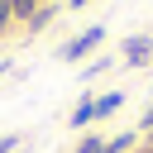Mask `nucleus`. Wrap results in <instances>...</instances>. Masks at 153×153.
I'll list each match as a JSON object with an SVG mask.
<instances>
[{"label":"nucleus","mask_w":153,"mask_h":153,"mask_svg":"<svg viewBox=\"0 0 153 153\" xmlns=\"http://www.w3.org/2000/svg\"><path fill=\"white\" fill-rule=\"evenodd\" d=\"M139 129H148V134H153V105L143 110V120H139Z\"/></svg>","instance_id":"11"},{"label":"nucleus","mask_w":153,"mask_h":153,"mask_svg":"<svg viewBox=\"0 0 153 153\" xmlns=\"http://www.w3.org/2000/svg\"><path fill=\"white\" fill-rule=\"evenodd\" d=\"M120 105H124V96H120V91H110V96H100V100H96V120H100V115H115Z\"/></svg>","instance_id":"3"},{"label":"nucleus","mask_w":153,"mask_h":153,"mask_svg":"<svg viewBox=\"0 0 153 153\" xmlns=\"http://www.w3.org/2000/svg\"><path fill=\"white\" fill-rule=\"evenodd\" d=\"M96 43H105V29H100V24H96V29H86L81 38H72V43H67V48H62L57 57H62V62H81V57H86V53H91Z\"/></svg>","instance_id":"1"},{"label":"nucleus","mask_w":153,"mask_h":153,"mask_svg":"<svg viewBox=\"0 0 153 153\" xmlns=\"http://www.w3.org/2000/svg\"><path fill=\"white\" fill-rule=\"evenodd\" d=\"M124 148H134V134H115V139H110L100 153H124Z\"/></svg>","instance_id":"7"},{"label":"nucleus","mask_w":153,"mask_h":153,"mask_svg":"<svg viewBox=\"0 0 153 153\" xmlns=\"http://www.w3.org/2000/svg\"><path fill=\"white\" fill-rule=\"evenodd\" d=\"M100 148H105L100 139H81V143H76V153H100Z\"/></svg>","instance_id":"8"},{"label":"nucleus","mask_w":153,"mask_h":153,"mask_svg":"<svg viewBox=\"0 0 153 153\" xmlns=\"http://www.w3.org/2000/svg\"><path fill=\"white\" fill-rule=\"evenodd\" d=\"M10 19H14V14H10V0H0V33L10 29Z\"/></svg>","instance_id":"10"},{"label":"nucleus","mask_w":153,"mask_h":153,"mask_svg":"<svg viewBox=\"0 0 153 153\" xmlns=\"http://www.w3.org/2000/svg\"><path fill=\"white\" fill-rule=\"evenodd\" d=\"M91 120H96V100H91V96H81V105H76L72 124H91Z\"/></svg>","instance_id":"4"},{"label":"nucleus","mask_w":153,"mask_h":153,"mask_svg":"<svg viewBox=\"0 0 153 153\" xmlns=\"http://www.w3.org/2000/svg\"><path fill=\"white\" fill-rule=\"evenodd\" d=\"M124 62H129V67H148V62H153V38H148V33L124 38Z\"/></svg>","instance_id":"2"},{"label":"nucleus","mask_w":153,"mask_h":153,"mask_svg":"<svg viewBox=\"0 0 153 153\" xmlns=\"http://www.w3.org/2000/svg\"><path fill=\"white\" fill-rule=\"evenodd\" d=\"M10 14H19V19H33V14H38V0H10Z\"/></svg>","instance_id":"6"},{"label":"nucleus","mask_w":153,"mask_h":153,"mask_svg":"<svg viewBox=\"0 0 153 153\" xmlns=\"http://www.w3.org/2000/svg\"><path fill=\"white\" fill-rule=\"evenodd\" d=\"M53 14H57L53 5H38V14L29 19V29H33V33H38V29H48V24H53Z\"/></svg>","instance_id":"5"},{"label":"nucleus","mask_w":153,"mask_h":153,"mask_svg":"<svg viewBox=\"0 0 153 153\" xmlns=\"http://www.w3.org/2000/svg\"><path fill=\"white\" fill-rule=\"evenodd\" d=\"M14 148H19V134H5L0 139V153H14Z\"/></svg>","instance_id":"9"},{"label":"nucleus","mask_w":153,"mask_h":153,"mask_svg":"<svg viewBox=\"0 0 153 153\" xmlns=\"http://www.w3.org/2000/svg\"><path fill=\"white\" fill-rule=\"evenodd\" d=\"M76 5H86V0H72V10H76Z\"/></svg>","instance_id":"12"}]
</instances>
